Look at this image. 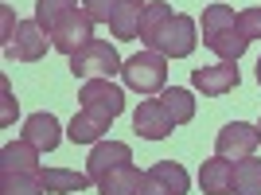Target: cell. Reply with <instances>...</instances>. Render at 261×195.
I'll return each instance as SVG.
<instances>
[{
    "mask_svg": "<svg viewBox=\"0 0 261 195\" xmlns=\"http://www.w3.org/2000/svg\"><path fill=\"white\" fill-rule=\"evenodd\" d=\"M203 47H211L222 63H238L246 55L250 35L238 28V16L230 4H207L203 8Z\"/></svg>",
    "mask_w": 261,
    "mask_h": 195,
    "instance_id": "cell-1",
    "label": "cell"
},
{
    "mask_svg": "<svg viewBox=\"0 0 261 195\" xmlns=\"http://www.w3.org/2000/svg\"><path fill=\"white\" fill-rule=\"evenodd\" d=\"M121 75H125V86L137 90V94H164V86H168V59L160 51H137L133 59H125Z\"/></svg>",
    "mask_w": 261,
    "mask_h": 195,
    "instance_id": "cell-2",
    "label": "cell"
},
{
    "mask_svg": "<svg viewBox=\"0 0 261 195\" xmlns=\"http://www.w3.org/2000/svg\"><path fill=\"white\" fill-rule=\"evenodd\" d=\"M121 55L113 43H106V39H90L82 51L70 55V75L82 78V82H90V78H113L121 70Z\"/></svg>",
    "mask_w": 261,
    "mask_h": 195,
    "instance_id": "cell-3",
    "label": "cell"
},
{
    "mask_svg": "<svg viewBox=\"0 0 261 195\" xmlns=\"http://www.w3.org/2000/svg\"><path fill=\"white\" fill-rule=\"evenodd\" d=\"M90 39H94V16H90L82 4L70 8L63 20L51 28V47H55V51H63L66 59H70L74 51H82Z\"/></svg>",
    "mask_w": 261,
    "mask_h": 195,
    "instance_id": "cell-4",
    "label": "cell"
},
{
    "mask_svg": "<svg viewBox=\"0 0 261 195\" xmlns=\"http://www.w3.org/2000/svg\"><path fill=\"white\" fill-rule=\"evenodd\" d=\"M261 144V129L257 125H250V121H230V125H222L215 137V152L218 156H226V160H246V156H253Z\"/></svg>",
    "mask_w": 261,
    "mask_h": 195,
    "instance_id": "cell-5",
    "label": "cell"
},
{
    "mask_svg": "<svg viewBox=\"0 0 261 195\" xmlns=\"http://www.w3.org/2000/svg\"><path fill=\"white\" fill-rule=\"evenodd\" d=\"M199 35H195V20L191 16H184V12H175L172 20H168V28L160 32V39H156L152 51H160L164 59H187V55L195 51Z\"/></svg>",
    "mask_w": 261,
    "mask_h": 195,
    "instance_id": "cell-6",
    "label": "cell"
},
{
    "mask_svg": "<svg viewBox=\"0 0 261 195\" xmlns=\"http://www.w3.org/2000/svg\"><path fill=\"white\" fill-rule=\"evenodd\" d=\"M82 109H90V113H98V117L113 121L125 109V90L113 86L109 78H90V82H82Z\"/></svg>",
    "mask_w": 261,
    "mask_h": 195,
    "instance_id": "cell-7",
    "label": "cell"
},
{
    "mask_svg": "<svg viewBox=\"0 0 261 195\" xmlns=\"http://www.w3.org/2000/svg\"><path fill=\"white\" fill-rule=\"evenodd\" d=\"M47 47H51V35L39 28V20H20L12 43L4 47V55L16 59V63H39V59L47 55Z\"/></svg>",
    "mask_w": 261,
    "mask_h": 195,
    "instance_id": "cell-8",
    "label": "cell"
},
{
    "mask_svg": "<svg viewBox=\"0 0 261 195\" xmlns=\"http://www.w3.org/2000/svg\"><path fill=\"white\" fill-rule=\"evenodd\" d=\"M242 82L234 63H215V66H195L191 70V86L203 90V98H222Z\"/></svg>",
    "mask_w": 261,
    "mask_h": 195,
    "instance_id": "cell-9",
    "label": "cell"
},
{
    "mask_svg": "<svg viewBox=\"0 0 261 195\" xmlns=\"http://www.w3.org/2000/svg\"><path fill=\"white\" fill-rule=\"evenodd\" d=\"M133 129H137V137H144V141H164V137L175 129V121L168 117V109H164L160 98H148V102H141V109L133 113Z\"/></svg>",
    "mask_w": 261,
    "mask_h": 195,
    "instance_id": "cell-10",
    "label": "cell"
},
{
    "mask_svg": "<svg viewBox=\"0 0 261 195\" xmlns=\"http://www.w3.org/2000/svg\"><path fill=\"white\" fill-rule=\"evenodd\" d=\"M129 160H133V152L125 141H98L94 152H90V160H86V176L98 184L106 172H113L117 164H129Z\"/></svg>",
    "mask_w": 261,
    "mask_h": 195,
    "instance_id": "cell-11",
    "label": "cell"
},
{
    "mask_svg": "<svg viewBox=\"0 0 261 195\" xmlns=\"http://www.w3.org/2000/svg\"><path fill=\"white\" fill-rule=\"evenodd\" d=\"M199 187H203V195H234V160H226V156L203 160Z\"/></svg>",
    "mask_w": 261,
    "mask_h": 195,
    "instance_id": "cell-12",
    "label": "cell"
},
{
    "mask_svg": "<svg viewBox=\"0 0 261 195\" xmlns=\"http://www.w3.org/2000/svg\"><path fill=\"white\" fill-rule=\"evenodd\" d=\"M23 141H32L39 152H51L63 141V125H59L55 113H32V117L23 121Z\"/></svg>",
    "mask_w": 261,
    "mask_h": 195,
    "instance_id": "cell-13",
    "label": "cell"
},
{
    "mask_svg": "<svg viewBox=\"0 0 261 195\" xmlns=\"http://www.w3.org/2000/svg\"><path fill=\"white\" fill-rule=\"evenodd\" d=\"M141 184H144V172L129 160V164H117L113 172H106L94 187H98V195H137Z\"/></svg>",
    "mask_w": 261,
    "mask_h": 195,
    "instance_id": "cell-14",
    "label": "cell"
},
{
    "mask_svg": "<svg viewBox=\"0 0 261 195\" xmlns=\"http://www.w3.org/2000/svg\"><path fill=\"white\" fill-rule=\"evenodd\" d=\"M39 149L32 141H12L0 149V172H28V176H39Z\"/></svg>",
    "mask_w": 261,
    "mask_h": 195,
    "instance_id": "cell-15",
    "label": "cell"
},
{
    "mask_svg": "<svg viewBox=\"0 0 261 195\" xmlns=\"http://www.w3.org/2000/svg\"><path fill=\"white\" fill-rule=\"evenodd\" d=\"M39 184L47 195H74V191H86L94 180L86 172H70V168H39Z\"/></svg>",
    "mask_w": 261,
    "mask_h": 195,
    "instance_id": "cell-16",
    "label": "cell"
},
{
    "mask_svg": "<svg viewBox=\"0 0 261 195\" xmlns=\"http://www.w3.org/2000/svg\"><path fill=\"white\" fill-rule=\"evenodd\" d=\"M144 4L148 0H121L113 20H109V32L117 39H137L141 35V20H144Z\"/></svg>",
    "mask_w": 261,
    "mask_h": 195,
    "instance_id": "cell-17",
    "label": "cell"
},
{
    "mask_svg": "<svg viewBox=\"0 0 261 195\" xmlns=\"http://www.w3.org/2000/svg\"><path fill=\"white\" fill-rule=\"evenodd\" d=\"M172 16H175L172 4H164V0H148V4H144V20H141V43H144V51H152V47H156V39H160V32L168 28Z\"/></svg>",
    "mask_w": 261,
    "mask_h": 195,
    "instance_id": "cell-18",
    "label": "cell"
},
{
    "mask_svg": "<svg viewBox=\"0 0 261 195\" xmlns=\"http://www.w3.org/2000/svg\"><path fill=\"white\" fill-rule=\"evenodd\" d=\"M106 129H109V121H106V117L90 113V109H78L74 121L66 125V137H70L74 144H98L101 137H106Z\"/></svg>",
    "mask_w": 261,
    "mask_h": 195,
    "instance_id": "cell-19",
    "label": "cell"
},
{
    "mask_svg": "<svg viewBox=\"0 0 261 195\" xmlns=\"http://www.w3.org/2000/svg\"><path fill=\"white\" fill-rule=\"evenodd\" d=\"M144 176H152V180H156L168 195H187V187H191V180H187V172H184V164H175V160H156Z\"/></svg>",
    "mask_w": 261,
    "mask_h": 195,
    "instance_id": "cell-20",
    "label": "cell"
},
{
    "mask_svg": "<svg viewBox=\"0 0 261 195\" xmlns=\"http://www.w3.org/2000/svg\"><path fill=\"white\" fill-rule=\"evenodd\" d=\"M160 102H164V109H168V117H172L175 125H187V121L195 117V98H191V90H184V86L164 90Z\"/></svg>",
    "mask_w": 261,
    "mask_h": 195,
    "instance_id": "cell-21",
    "label": "cell"
},
{
    "mask_svg": "<svg viewBox=\"0 0 261 195\" xmlns=\"http://www.w3.org/2000/svg\"><path fill=\"white\" fill-rule=\"evenodd\" d=\"M234 195H261V160L246 156L234 164Z\"/></svg>",
    "mask_w": 261,
    "mask_h": 195,
    "instance_id": "cell-22",
    "label": "cell"
},
{
    "mask_svg": "<svg viewBox=\"0 0 261 195\" xmlns=\"http://www.w3.org/2000/svg\"><path fill=\"white\" fill-rule=\"evenodd\" d=\"M0 195H43V184L28 172H0Z\"/></svg>",
    "mask_w": 261,
    "mask_h": 195,
    "instance_id": "cell-23",
    "label": "cell"
},
{
    "mask_svg": "<svg viewBox=\"0 0 261 195\" xmlns=\"http://www.w3.org/2000/svg\"><path fill=\"white\" fill-rule=\"evenodd\" d=\"M70 8H78V0H35V20H39V28L51 35V28L63 20Z\"/></svg>",
    "mask_w": 261,
    "mask_h": 195,
    "instance_id": "cell-24",
    "label": "cell"
},
{
    "mask_svg": "<svg viewBox=\"0 0 261 195\" xmlns=\"http://www.w3.org/2000/svg\"><path fill=\"white\" fill-rule=\"evenodd\" d=\"M121 0H82V8L94 16V23H109L113 20V12H117Z\"/></svg>",
    "mask_w": 261,
    "mask_h": 195,
    "instance_id": "cell-25",
    "label": "cell"
},
{
    "mask_svg": "<svg viewBox=\"0 0 261 195\" xmlns=\"http://www.w3.org/2000/svg\"><path fill=\"white\" fill-rule=\"evenodd\" d=\"M238 28L250 39H261V8H246V12H238Z\"/></svg>",
    "mask_w": 261,
    "mask_h": 195,
    "instance_id": "cell-26",
    "label": "cell"
},
{
    "mask_svg": "<svg viewBox=\"0 0 261 195\" xmlns=\"http://www.w3.org/2000/svg\"><path fill=\"white\" fill-rule=\"evenodd\" d=\"M0 98H4V109H0V121H4V125H12V117H16V98H12V86H8V78H0Z\"/></svg>",
    "mask_w": 261,
    "mask_h": 195,
    "instance_id": "cell-27",
    "label": "cell"
},
{
    "mask_svg": "<svg viewBox=\"0 0 261 195\" xmlns=\"http://www.w3.org/2000/svg\"><path fill=\"white\" fill-rule=\"evenodd\" d=\"M137 195H168V191H164V187L156 184L152 176H144V184H141V191H137Z\"/></svg>",
    "mask_w": 261,
    "mask_h": 195,
    "instance_id": "cell-28",
    "label": "cell"
},
{
    "mask_svg": "<svg viewBox=\"0 0 261 195\" xmlns=\"http://www.w3.org/2000/svg\"><path fill=\"white\" fill-rule=\"evenodd\" d=\"M257 82H261V59H257Z\"/></svg>",
    "mask_w": 261,
    "mask_h": 195,
    "instance_id": "cell-29",
    "label": "cell"
},
{
    "mask_svg": "<svg viewBox=\"0 0 261 195\" xmlns=\"http://www.w3.org/2000/svg\"><path fill=\"white\" fill-rule=\"evenodd\" d=\"M257 129H261V125H257Z\"/></svg>",
    "mask_w": 261,
    "mask_h": 195,
    "instance_id": "cell-30",
    "label": "cell"
}]
</instances>
